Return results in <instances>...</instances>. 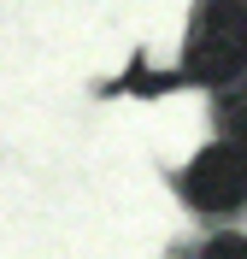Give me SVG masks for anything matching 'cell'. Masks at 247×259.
Masks as SVG:
<instances>
[{"label":"cell","mask_w":247,"mask_h":259,"mask_svg":"<svg viewBox=\"0 0 247 259\" xmlns=\"http://www.w3.org/2000/svg\"><path fill=\"white\" fill-rule=\"evenodd\" d=\"M182 77L212 89L247 77V0H194L182 35Z\"/></svg>","instance_id":"1"},{"label":"cell","mask_w":247,"mask_h":259,"mask_svg":"<svg viewBox=\"0 0 247 259\" xmlns=\"http://www.w3.org/2000/svg\"><path fill=\"white\" fill-rule=\"evenodd\" d=\"M177 194L194 212H235L247 200V147H235L230 136L212 142V147H200L194 159L182 165Z\"/></svg>","instance_id":"2"},{"label":"cell","mask_w":247,"mask_h":259,"mask_svg":"<svg viewBox=\"0 0 247 259\" xmlns=\"http://www.w3.org/2000/svg\"><path fill=\"white\" fill-rule=\"evenodd\" d=\"M200 259H247V236H212L200 247Z\"/></svg>","instance_id":"3"}]
</instances>
